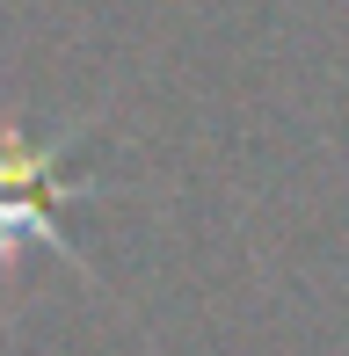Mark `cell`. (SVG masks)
<instances>
[{"mask_svg": "<svg viewBox=\"0 0 349 356\" xmlns=\"http://www.w3.org/2000/svg\"><path fill=\"white\" fill-rule=\"evenodd\" d=\"M81 138V124L58 138H29L15 117H0V277L15 269V254L22 248H51L58 262L88 269L81 248L66 240V225H58V211L66 204L95 197L102 182H88V175H66V145Z\"/></svg>", "mask_w": 349, "mask_h": 356, "instance_id": "6da1fadb", "label": "cell"}]
</instances>
